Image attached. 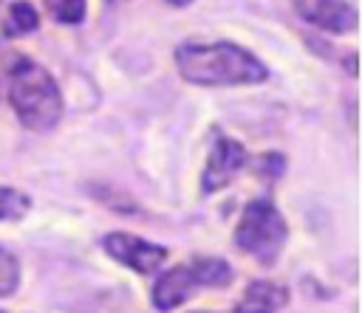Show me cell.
Instances as JSON below:
<instances>
[{"mask_svg": "<svg viewBox=\"0 0 362 313\" xmlns=\"http://www.w3.org/2000/svg\"><path fill=\"white\" fill-rule=\"evenodd\" d=\"M178 73L201 87H232V85H260L269 79L266 65L246 48L218 39V42H181L175 48Z\"/></svg>", "mask_w": 362, "mask_h": 313, "instance_id": "1", "label": "cell"}, {"mask_svg": "<svg viewBox=\"0 0 362 313\" xmlns=\"http://www.w3.org/2000/svg\"><path fill=\"white\" fill-rule=\"evenodd\" d=\"M232 282V265L221 257H192L184 265L164 271L153 285V307L170 313L189 302L201 288H226Z\"/></svg>", "mask_w": 362, "mask_h": 313, "instance_id": "3", "label": "cell"}, {"mask_svg": "<svg viewBox=\"0 0 362 313\" xmlns=\"http://www.w3.org/2000/svg\"><path fill=\"white\" fill-rule=\"evenodd\" d=\"M294 8L311 25L331 34L356 31V8L351 0H294Z\"/></svg>", "mask_w": 362, "mask_h": 313, "instance_id": "7", "label": "cell"}, {"mask_svg": "<svg viewBox=\"0 0 362 313\" xmlns=\"http://www.w3.org/2000/svg\"><path fill=\"white\" fill-rule=\"evenodd\" d=\"M40 25V14L31 3L25 0H14L8 3V11H6V20H3V34L6 37H23V34H31L34 28Z\"/></svg>", "mask_w": 362, "mask_h": 313, "instance_id": "9", "label": "cell"}, {"mask_svg": "<svg viewBox=\"0 0 362 313\" xmlns=\"http://www.w3.org/2000/svg\"><path fill=\"white\" fill-rule=\"evenodd\" d=\"M102 248L110 259L122 262L124 268L141 274V276H153L158 274V268L164 265L167 259V248L164 245H156L144 237H133V234H124V231H113V234H105L102 237Z\"/></svg>", "mask_w": 362, "mask_h": 313, "instance_id": "5", "label": "cell"}, {"mask_svg": "<svg viewBox=\"0 0 362 313\" xmlns=\"http://www.w3.org/2000/svg\"><path fill=\"white\" fill-rule=\"evenodd\" d=\"M107 6H122V3H127V0H105Z\"/></svg>", "mask_w": 362, "mask_h": 313, "instance_id": "14", "label": "cell"}, {"mask_svg": "<svg viewBox=\"0 0 362 313\" xmlns=\"http://www.w3.org/2000/svg\"><path fill=\"white\" fill-rule=\"evenodd\" d=\"M17 285H20V262L6 245H0V299L11 296Z\"/></svg>", "mask_w": 362, "mask_h": 313, "instance_id": "12", "label": "cell"}, {"mask_svg": "<svg viewBox=\"0 0 362 313\" xmlns=\"http://www.w3.org/2000/svg\"><path fill=\"white\" fill-rule=\"evenodd\" d=\"M288 290L272 279H255L246 285L243 296L235 305V313H277L286 307Z\"/></svg>", "mask_w": 362, "mask_h": 313, "instance_id": "8", "label": "cell"}, {"mask_svg": "<svg viewBox=\"0 0 362 313\" xmlns=\"http://www.w3.org/2000/svg\"><path fill=\"white\" fill-rule=\"evenodd\" d=\"M8 102L20 124L34 133L54 130L62 118V96L54 76L28 56H17L8 68Z\"/></svg>", "mask_w": 362, "mask_h": 313, "instance_id": "2", "label": "cell"}, {"mask_svg": "<svg viewBox=\"0 0 362 313\" xmlns=\"http://www.w3.org/2000/svg\"><path fill=\"white\" fill-rule=\"evenodd\" d=\"M45 11L62 25H79L85 17V0H42Z\"/></svg>", "mask_w": 362, "mask_h": 313, "instance_id": "11", "label": "cell"}, {"mask_svg": "<svg viewBox=\"0 0 362 313\" xmlns=\"http://www.w3.org/2000/svg\"><path fill=\"white\" fill-rule=\"evenodd\" d=\"M288 240V226L269 197L249 200L235 226V245L260 265H274Z\"/></svg>", "mask_w": 362, "mask_h": 313, "instance_id": "4", "label": "cell"}, {"mask_svg": "<svg viewBox=\"0 0 362 313\" xmlns=\"http://www.w3.org/2000/svg\"><path fill=\"white\" fill-rule=\"evenodd\" d=\"M195 313H209V310H195Z\"/></svg>", "mask_w": 362, "mask_h": 313, "instance_id": "15", "label": "cell"}, {"mask_svg": "<svg viewBox=\"0 0 362 313\" xmlns=\"http://www.w3.org/2000/svg\"><path fill=\"white\" fill-rule=\"evenodd\" d=\"M249 155L246 147L229 135H218L209 147L204 172H201V195H215L223 186H229L246 166Z\"/></svg>", "mask_w": 362, "mask_h": 313, "instance_id": "6", "label": "cell"}, {"mask_svg": "<svg viewBox=\"0 0 362 313\" xmlns=\"http://www.w3.org/2000/svg\"><path fill=\"white\" fill-rule=\"evenodd\" d=\"M31 209V197L14 186H0V223L23 220Z\"/></svg>", "mask_w": 362, "mask_h": 313, "instance_id": "10", "label": "cell"}, {"mask_svg": "<svg viewBox=\"0 0 362 313\" xmlns=\"http://www.w3.org/2000/svg\"><path fill=\"white\" fill-rule=\"evenodd\" d=\"M283 166H286V158H283L280 152H263V155L252 164L255 175H260L263 180H274V178L283 172Z\"/></svg>", "mask_w": 362, "mask_h": 313, "instance_id": "13", "label": "cell"}]
</instances>
